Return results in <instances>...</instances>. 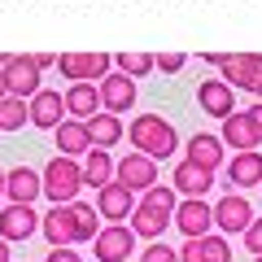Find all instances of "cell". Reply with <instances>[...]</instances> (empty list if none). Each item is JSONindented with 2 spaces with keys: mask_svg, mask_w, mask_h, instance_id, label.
I'll return each mask as SVG.
<instances>
[{
  "mask_svg": "<svg viewBox=\"0 0 262 262\" xmlns=\"http://www.w3.org/2000/svg\"><path fill=\"white\" fill-rule=\"evenodd\" d=\"M31 57H35V66H39V70H48V66H57V57H53V53H31Z\"/></svg>",
  "mask_w": 262,
  "mask_h": 262,
  "instance_id": "d590c367",
  "label": "cell"
},
{
  "mask_svg": "<svg viewBox=\"0 0 262 262\" xmlns=\"http://www.w3.org/2000/svg\"><path fill=\"white\" fill-rule=\"evenodd\" d=\"M219 79H223L232 92L236 88H241V92H253V88L262 83V53H223Z\"/></svg>",
  "mask_w": 262,
  "mask_h": 262,
  "instance_id": "3957f363",
  "label": "cell"
},
{
  "mask_svg": "<svg viewBox=\"0 0 262 262\" xmlns=\"http://www.w3.org/2000/svg\"><path fill=\"white\" fill-rule=\"evenodd\" d=\"M88 136H92V149H114V144L127 136V127H122V118L118 114H92L88 118Z\"/></svg>",
  "mask_w": 262,
  "mask_h": 262,
  "instance_id": "d4e9b609",
  "label": "cell"
},
{
  "mask_svg": "<svg viewBox=\"0 0 262 262\" xmlns=\"http://www.w3.org/2000/svg\"><path fill=\"white\" fill-rule=\"evenodd\" d=\"M39 232L48 236V245H53V249H75V245H79V232H75V214H70V206H53L44 219H39Z\"/></svg>",
  "mask_w": 262,
  "mask_h": 262,
  "instance_id": "5bb4252c",
  "label": "cell"
},
{
  "mask_svg": "<svg viewBox=\"0 0 262 262\" xmlns=\"http://www.w3.org/2000/svg\"><path fill=\"white\" fill-rule=\"evenodd\" d=\"M44 262H83V253H75V249H48Z\"/></svg>",
  "mask_w": 262,
  "mask_h": 262,
  "instance_id": "836d02e7",
  "label": "cell"
},
{
  "mask_svg": "<svg viewBox=\"0 0 262 262\" xmlns=\"http://www.w3.org/2000/svg\"><path fill=\"white\" fill-rule=\"evenodd\" d=\"M57 136V149H61V158H79L83 162L88 153H92V136H88V122H79V118H66L61 127L53 131Z\"/></svg>",
  "mask_w": 262,
  "mask_h": 262,
  "instance_id": "7402d4cb",
  "label": "cell"
},
{
  "mask_svg": "<svg viewBox=\"0 0 262 262\" xmlns=\"http://www.w3.org/2000/svg\"><path fill=\"white\" fill-rule=\"evenodd\" d=\"M96 92H101V110L105 114H131V105H136V79H127L122 70H110V75L96 83Z\"/></svg>",
  "mask_w": 262,
  "mask_h": 262,
  "instance_id": "30bf717a",
  "label": "cell"
},
{
  "mask_svg": "<svg viewBox=\"0 0 262 262\" xmlns=\"http://www.w3.org/2000/svg\"><path fill=\"white\" fill-rule=\"evenodd\" d=\"M245 114H249L253 131H258V140H262V101H253V105H249V110H245Z\"/></svg>",
  "mask_w": 262,
  "mask_h": 262,
  "instance_id": "e575fe53",
  "label": "cell"
},
{
  "mask_svg": "<svg viewBox=\"0 0 262 262\" xmlns=\"http://www.w3.org/2000/svg\"><path fill=\"white\" fill-rule=\"evenodd\" d=\"M153 66H158L162 75H175V70H184V66H188V53H158V57H153Z\"/></svg>",
  "mask_w": 262,
  "mask_h": 262,
  "instance_id": "1f68e13d",
  "label": "cell"
},
{
  "mask_svg": "<svg viewBox=\"0 0 262 262\" xmlns=\"http://www.w3.org/2000/svg\"><path fill=\"white\" fill-rule=\"evenodd\" d=\"M5 196L18 201V206H31L35 196H44V179H39V170H31V166L5 170Z\"/></svg>",
  "mask_w": 262,
  "mask_h": 262,
  "instance_id": "d6986e66",
  "label": "cell"
},
{
  "mask_svg": "<svg viewBox=\"0 0 262 262\" xmlns=\"http://www.w3.org/2000/svg\"><path fill=\"white\" fill-rule=\"evenodd\" d=\"M66 114L79 122H88L92 114H101V92H96V83H70L66 88Z\"/></svg>",
  "mask_w": 262,
  "mask_h": 262,
  "instance_id": "cb8c5ba5",
  "label": "cell"
},
{
  "mask_svg": "<svg viewBox=\"0 0 262 262\" xmlns=\"http://www.w3.org/2000/svg\"><path fill=\"white\" fill-rule=\"evenodd\" d=\"M70 214H75V232L79 241H96V232H101V223H96V206H88V201H70Z\"/></svg>",
  "mask_w": 262,
  "mask_h": 262,
  "instance_id": "4316f807",
  "label": "cell"
},
{
  "mask_svg": "<svg viewBox=\"0 0 262 262\" xmlns=\"http://www.w3.org/2000/svg\"><path fill=\"white\" fill-rule=\"evenodd\" d=\"M57 66H61V75L70 83H101L114 70V57L110 53H61Z\"/></svg>",
  "mask_w": 262,
  "mask_h": 262,
  "instance_id": "277c9868",
  "label": "cell"
},
{
  "mask_svg": "<svg viewBox=\"0 0 262 262\" xmlns=\"http://www.w3.org/2000/svg\"><path fill=\"white\" fill-rule=\"evenodd\" d=\"M114 66H118L127 79H144L149 70H158V66H153V53H118Z\"/></svg>",
  "mask_w": 262,
  "mask_h": 262,
  "instance_id": "f1b7e54d",
  "label": "cell"
},
{
  "mask_svg": "<svg viewBox=\"0 0 262 262\" xmlns=\"http://www.w3.org/2000/svg\"><path fill=\"white\" fill-rule=\"evenodd\" d=\"M179 262H232V245L219 232L192 236V241H184V249H179Z\"/></svg>",
  "mask_w": 262,
  "mask_h": 262,
  "instance_id": "2e32d148",
  "label": "cell"
},
{
  "mask_svg": "<svg viewBox=\"0 0 262 262\" xmlns=\"http://www.w3.org/2000/svg\"><path fill=\"white\" fill-rule=\"evenodd\" d=\"M27 118H31L27 101H18V96H5V101H0V131H18V127H27Z\"/></svg>",
  "mask_w": 262,
  "mask_h": 262,
  "instance_id": "83f0119b",
  "label": "cell"
},
{
  "mask_svg": "<svg viewBox=\"0 0 262 262\" xmlns=\"http://www.w3.org/2000/svg\"><path fill=\"white\" fill-rule=\"evenodd\" d=\"M188 162H196V166H206V170H223L227 166V144L219 140V136H210V131H196L192 140H188Z\"/></svg>",
  "mask_w": 262,
  "mask_h": 262,
  "instance_id": "e0dca14e",
  "label": "cell"
},
{
  "mask_svg": "<svg viewBox=\"0 0 262 262\" xmlns=\"http://www.w3.org/2000/svg\"><path fill=\"white\" fill-rule=\"evenodd\" d=\"M140 262H179V249H170V245H162V241H149L140 249Z\"/></svg>",
  "mask_w": 262,
  "mask_h": 262,
  "instance_id": "4dcf8cb0",
  "label": "cell"
},
{
  "mask_svg": "<svg viewBox=\"0 0 262 262\" xmlns=\"http://www.w3.org/2000/svg\"><path fill=\"white\" fill-rule=\"evenodd\" d=\"M0 262H13L9 258V241H0Z\"/></svg>",
  "mask_w": 262,
  "mask_h": 262,
  "instance_id": "8d00e7d4",
  "label": "cell"
},
{
  "mask_svg": "<svg viewBox=\"0 0 262 262\" xmlns=\"http://www.w3.org/2000/svg\"><path fill=\"white\" fill-rule=\"evenodd\" d=\"M249 223H253V206H249V196H245V192H227V196L214 201V227L223 236H236V232L245 236Z\"/></svg>",
  "mask_w": 262,
  "mask_h": 262,
  "instance_id": "ba28073f",
  "label": "cell"
},
{
  "mask_svg": "<svg viewBox=\"0 0 262 262\" xmlns=\"http://www.w3.org/2000/svg\"><path fill=\"white\" fill-rule=\"evenodd\" d=\"M175 223V214H166V210H158V206H149V201H136V210H131V232L136 236H144V241H162V232Z\"/></svg>",
  "mask_w": 262,
  "mask_h": 262,
  "instance_id": "44dd1931",
  "label": "cell"
},
{
  "mask_svg": "<svg viewBox=\"0 0 262 262\" xmlns=\"http://www.w3.org/2000/svg\"><path fill=\"white\" fill-rule=\"evenodd\" d=\"M175 227L184 232V241H192V236H210V232H214V206H210L206 196H179Z\"/></svg>",
  "mask_w": 262,
  "mask_h": 262,
  "instance_id": "8992f818",
  "label": "cell"
},
{
  "mask_svg": "<svg viewBox=\"0 0 262 262\" xmlns=\"http://www.w3.org/2000/svg\"><path fill=\"white\" fill-rule=\"evenodd\" d=\"M245 249H249L253 258H258V253H262V219H253V223L245 227Z\"/></svg>",
  "mask_w": 262,
  "mask_h": 262,
  "instance_id": "d6a6232c",
  "label": "cell"
},
{
  "mask_svg": "<svg viewBox=\"0 0 262 262\" xmlns=\"http://www.w3.org/2000/svg\"><path fill=\"white\" fill-rule=\"evenodd\" d=\"M114 184L131 188V192H149L158 184V162L144 158V153H127V158L114 162Z\"/></svg>",
  "mask_w": 262,
  "mask_h": 262,
  "instance_id": "52a82bcc",
  "label": "cell"
},
{
  "mask_svg": "<svg viewBox=\"0 0 262 262\" xmlns=\"http://www.w3.org/2000/svg\"><path fill=\"white\" fill-rule=\"evenodd\" d=\"M253 262H262V253H258V258H253Z\"/></svg>",
  "mask_w": 262,
  "mask_h": 262,
  "instance_id": "ab89813d",
  "label": "cell"
},
{
  "mask_svg": "<svg viewBox=\"0 0 262 262\" xmlns=\"http://www.w3.org/2000/svg\"><path fill=\"white\" fill-rule=\"evenodd\" d=\"M253 92H258V101H262V83H258V88H253Z\"/></svg>",
  "mask_w": 262,
  "mask_h": 262,
  "instance_id": "f35d334b",
  "label": "cell"
},
{
  "mask_svg": "<svg viewBox=\"0 0 262 262\" xmlns=\"http://www.w3.org/2000/svg\"><path fill=\"white\" fill-rule=\"evenodd\" d=\"M196 105H201V114H210V118L223 122L227 114H236V92L223 83V79H201V88H196Z\"/></svg>",
  "mask_w": 262,
  "mask_h": 262,
  "instance_id": "9a60e30c",
  "label": "cell"
},
{
  "mask_svg": "<svg viewBox=\"0 0 262 262\" xmlns=\"http://www.w3.org/2000/svg\"><path fill=\"white\" fill-rule=\"evenodd\" d=\"M227 184H232V192H245V188L262 184V153L258 149L236 153V158L227 162Z\"/></svg>",
  "mask_w": 262,
  "mask_h": 262,
  "instance_id": "603a6c76",
  "label": "cell"
},
{
  "mask_svg": "<svg viewBox=\"0 0 262 262\" xmlns=\"http://www.w3.org/2000/svg\"><path fill=\"white\" fill-rule=\"evenodd\" d=\"M131 210H136V192L122 184H105L96 188V214L110 219V223H122V219H131Z\"/></svg>",
  "mask_w": 262,
  "mask_h": 262,
  "instance_id": "ac0fdd59",
  "label": "cell"
},
{
  "mask_svg": "<svg viewBox=\"0 0 262 262\" xmlns=\"http://www.w3.org/2000/svg\"><path fill=\"white\" fill-rule=\"evenodd\" d=\"M219 140H223L227 149H236V153H249V149H258V144H262L245 110H236V114H227V118H223V131H219Z\"/></svg>",
  "mask_w": 262,
  "mask_h": 262,
  "instance_id": "ffe728a7",
  "label": "cell"
},
{
  "mask_svg": "<svg viewBox=\"0 0 262 262\" xmlns=\"http://www.w3.org/2000/svg\"><path fill=\"white\" fill-rule=\"evenodd\" d=\"M39 179H44V196L53 206H70V201H79V188H88L83 184V162L61 158V153L39 170Z\"/></svg>",
  "mask_w": 262,
  "mask_h": 262,
  "instance_id": "7a4b0ae2",
  "label": "cell"
},
{
  "mask_svg": "<svg viewBox=\"0 0 262 262\" xmlns=\"http://www.w3.org/2000/svg\"><path fill=\"white\" fill-rule=\"evenodd\" d=\"M27 110H31V122H35V127L57 131V127L66 122V96L53 92V88H39V92L27 101Z\"/></svg>",
  "mask_w": 262,
  "mask_h": 262,
  "instance_id": "4fadbf2b",
  "label": "cell"
},
{
  "mask_svg": "<svg viewBox=\"0 0 262 262\" xmlns=\"http://www.w3.org/2000/svg\"><path fill=\"white\" fill-rule=\"evenodd\" d=\"M131 149L144 153V158H153V162H166V158H175V149H179V131L170 127L162 114H136V118H131Z\"/></svg>",
  "mask_w": 262,
  "mask_h": 262,
  "instance_id": "6da1fadb",
  "label": "cell"
},
{
  "mask_svg": "<svg viewBox=\"0 0 262 262\" xmlns=\"http://www.w3.org/2000/svg\"><path fill=\"white\" fill-rule=\"evenodd\" d=\"M0 196H5V170H0Z\"/></svg>",
  "mask_w": 262,
  "mask_h": 262,
  "instance_id": "74e56055",
  "label": "cell"
},
{
  "mask_svg": "<svg viewBox=\"0 0 262 262\" xmlns=\"http://www.w3.org/2000/svg\"><path fill=\"white\" fill-rule=\"evenodd\" d=\"M39 219L35 206H18V201H9V206L0 210V241H31V236L39 232Z\"/></svg>",
  "mask_w": 262,
  "mask_h": 262,
  "instance_id": "8fae6325",
  "label": "cell"
},
{
  "mask_svg": "<svg viewBox=\"0 0 262 262\" xmlns=\"http://www.w3.org/2000/svg\"><path fill=\"white\" fill-rule=\"evenodd\" d=\"M140 201H149V206H158V210H166V214H175V206H179V192L170 184H153L149 192H140Z\"/></svg>",
  "mask_w": 262,
  "mask_h": 262,
  "instance_id": "f546056e",
  "label": "cell"
},
{
  "mask_svg": "<svg viewBox=\"0 0 262 262\" xmlns=\"http://www.w3.org/2000/svg\"><path fill=\"white\" fill-rule=\"evenodd\" d=\"M170 188H175L179 196H206L210 188H214V170H206V166H196V162L179 158L175 170H170Z\"/></svg>",
  "mask_w": 262,
  "mask_h": 262,
  "instance_id": "7c38bea8",
  "label": "cell"
},
{
  "mask_svg": "<svg viewBox=\"0 0 262 262\" xmlns=\"http://www.w3.org/2000/svg\"><path fill=\"white\" fill-rule=\"evenodd\" d=\"M92 245H96V262H127L136 253V232L127 223H105Z\"/></svg>",
  "mask_w": 262,
  "mask_h": 262,
  "instance_id": "9c48e42d",
  "label": "cell"
},
{
  "mask_svg": "<svg viewBox=\"0 0 262 262\" xmlns=\"http://www.w3.org/2000/svg\"><path fill=\"white\" fill-rule=\"evenodd\" d=\"M83 184H88V188L114 184V158H110V149H92V153L83 158Z\"/></svg>",
  "mask_w": 262,
  "mask_h": 262,
  "instance_id": "484cf974",
  "label": "cell"
},
{
  "mask_svg": "<svg viewBox=\"0 0 262 262\" xmlns=\"http://www.w3.org/2000/svg\"><path fill=\"white\" fill-rule=\"evenodd\" d=\"M5 88H9V96H18V101H31V96L39 92V70L35 66V57L31 53H13V57H5Z\"/></svg>",
  "mask_w": 262,
  "mask_h": 262,
  "instance_id": "5b68a950",
  "label": "cell"
}]
</instances>
